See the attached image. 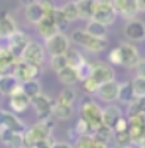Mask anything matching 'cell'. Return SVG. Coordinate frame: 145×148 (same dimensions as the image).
Returning <instances> with one entry per match:
<instances>
[{"label": "cell", "mask_w": 145, "mask_h": 148, "mask_svg": "<svg viewBox=\"0 0 145 148\" xmlns=\"http://www.w3.org/2000/svg\"><path fill=\"white\" fill-rule=\"evenodd\" d=\"M71 40L74 43H77L79 46L88 49L90 52H95V53L102 52L108 45V42L105 39H102V37H95V36L89 34L86 30H74L71 33Z\"/></svg>", "instance_id": "1"}, {"label": "cell", "mask_w": 145, "mask_h": 148, "mask_svg": "<svg viewBox=\"0 0 145 148\" xmlns=\"http://www.w3.org/2000/svg\"><path fill=\"white\" fill-rule=\"evenodd\" d=\"M101 114H102L101 107L96 104V102H93L92 99L84 98V99L80 102V117L83 120L88 121V125H89V127H90L92 132L95 129H98L102 125Z\"/></svg>", "instance_id": "2"}, {"label": "cell", "mask_w": 145, "mask_h": 148, "mask_svg": "<svg viewBox=\"0 0 145 148\" xmlns=\"http://www.w3.org/2000/svg\"><path fill=\"white\" fill-rule=\"evenodd\" d=\"M40 65H33V64H28L22 59H16V62L12 67V76H14L18 82H27V80H33V79H37L40 76Z\"/></svg>", "instance_id": "3"}, {"label": "cell", "mask_w": 145, "mask_h": 148, "mask_svg": "<svg viewBox=\"0 0 145 148\" xmlns=\"http://www.w3.org/2000/svg\"><path fill=\"white\" fill-rule=\"evenodd\" d=\"M116 16H117V14L111 5V0H96V6L93 10L92 19L108 27L116 21Z\"/></svg>", "instance_id": "4"}, {"label": "cell", "mask_w": 145, "mask_h": 148, "mask_svg": "<svg viewBox=\"0 0 145 148\" xmlns=\"http://www.w3.org/2000/svg\"><path fill=\"white\" fill-rule=\"evenodd\" d=\"M118 51H120V58H122V65L127 67V68H136L141 64V55L138 47L130 45V43H122L118 46Z\"/></svg>", "instance_id": "5"}, {"label": "cell", "mask_w": 145, "mask_h": 148, "mask_svg": "<svg viewBox=\"0 0 145 148\" xmlns=\"http://www.w3.org/2000/svg\"><path fill=\"white\" fill-rule=\"evenodd\" d=\"M22 61H25L28 64H33V65H42L43 64V59H44V51L40 43L37 42H28L25 49L22 51L21 53V58Z\"/></svg>", "instance_id": "6"}, {"label": "cell", "mask_w": 145, "mask_h": 148, "mask_svg": "<svg viewBox=\"0 0 145 148\" xmlns=\"http://www.w3.org/2000/svg\"><path fill=\"white\" fill-rule=\"evenodd\" d=\"M46 49L51 55H62L70 49V39L64 33L58 31L46 40Z\"/></svg>", "instance_id": "7"}, {"label": "cell", "mask_w": 145, "mask_h": 148, "mask_svg": "<svg viewBox=\"0 0 145 148\" xmlns=\"http://www.w3.org/2000/svg\"><path fill=\"white\" fill-rule=\"evenodd\" d=\"M8 42H9L8 49L12 52V55H14L16 59H19V58H21L22 51L25 49L27 43L30 42V36H28V34H25L24 31L16 30L15 33H12V34L8 37Z\"/></svg>", "instance_id": "8"}, {"label": "cell", "mask_w": 145, "mask_h": 148, "mask_svg": "<svg viewBox=\"0 0 145 148\" xmlns=\"http://www.w3.org/2000/svg\"><path fill=\"white\" fill-rule=\"evenodd\" d=\"M111 5L116 14L122 15L124 19H133L139 12L136 0H111Z\"/></svg>", "instance_id": "9"}, {"label": "cell", "mask_w": 145, "mask_h": 148, "mask_svg": "<svg viewBox=\"0 0 145 148\" xmlns=\"http://www.w3.org/2000/svg\"><path fill=\"white\" fill-rule=\"evenodd\" d=\"M90 77L101 84V83H105L108 80H113L114 79V71L105 62H95V64H92Z\"/></svg>", "instance_id": "10"}, {"label": "cell", "mask_w": 145, "mask_h": 148, "mask_svg": "<svg viewBox=\"0 0 145 148\" xmlns=\"http://www.w3.org/2000/svg\"><path fill=\"white\" fill-rule=\"evenodd\" d=\"M117 93H118V83L114 79L108 80L105 83H101L98 90H96V95L99 96V99L105 101V102L117 101Z\"/></svg>", "instance_id": "11"}, {"label": "cell", "mask_w": 145, "mask_h": 148, "mask_svg": "<svg viewBox=\"0 0 145 148\" xmlns=\"http://www.w3.org/2000/svg\"><path fill=\"white\" fill-rule=\"evenodd\" d=\"M30 104L34 107L36 113L39 114L40 119H44V117L52 116V113H51V107H52L53 101L51 99V98H47L46 95L39 93L37 96L31 98V99H30Z\"/></svg>", "instance_id": "12"}, {"label": "cell", "mask_w": 145, "mask_h": 148, "mask_svg": "<svg viewBox=\"0 0 145 148\" xmlns=\"http://www.w3.org/2000/svg\"><path fill=\"white\" fill-rule=\"evenodd\" d=\"M124 36L132 42H142L145 37L144 22L136 21V19H129L124 25Z\"/></svg>", "instance_id": "13"}, {"label": "cell", "mask_w": 145, "mask_h": 148, "mask_svg": "<svg viewBox=\"0 0 145 148\" xmlns=\"http://www.w3.org/2000/svg\"><path fill=\"white\" fill-rule=\"evenodd\" d=\"M0 127L10 129V130L19 132V133H22L24 130H25L24 123L15 114L9 113V111H5V110H0Z\"/></svg>", "instance_id": "14"}, {"label": "cell", "mask_w": 145, "mask_h": 148, "mask_svg": "<svg viewBox=\"0 0 145 148\" xmlns=\"http://www.w3.org/2000/svg\"><path fill=\"white\" fill-rule=\"evenodd\" d=\"M36 25H37V33H39V36H42L44 40H47L49 37H52L55 33L59 31L51 14H49V15H43V18H42L37 24H36Z\"/></svg>", "instance_id": "15"}, {"label": "cell", "mask_w": 145, "mask_h": 148, "mask_svg": "<svg viewBox=\"0 0 145 148\" xmlns=\"http://www.w3.org/2000/svg\"><path fill=\"white\" fill-rule=\"evenodd\" d=\"M9 96H10V107H12V110H14V111H16V113H22V111H25L28 108L30 98L22 92L21 84Z\"/></svg>", "instance_id": "16"}, {"label": "cell", "mask_w": 145, "mask_h": 148, "mask_svg": "<svg viewBox=\"0 0 145 148\" xmlns=\"http://www.w3.org/2000/svg\"><path fill=\"white\" fill-rule=\"evenodd\" d=\"M16 62V58L12 55L8 47H0V76L12 73V67Z\"/></svg>", "instance_id": "17"}, {"label": "cell", "mask_w": 145, "mask_h": 148, "mask_svg": "<svg viewBox=\"0 0 145 148\" xmlns=\"http://www.w3.org/2000/svg\"><path fill=\"white\" fill-rule=\"evenodd\" d=\"M118 117H122V111H120L118 107L116 105H108L107 108L102 110V114H101V121L102 125L107 127H111L114 126V123L117 121Z\"/></svg>", "instance_id": "18"}, {"label": "cell", "mask_w": 145, "mask_h": 148, "mask_svg": "<svg viewBox=\"0 0 145 148\" xmlns=\"http://www.w3.org/2000/svg\"><path fill=\"white\" fill-rule=\"evenodd\" d=\"M95 6H96V0H76L79 19H92Z\"/></svg>", "instance_id": "19"}, {"label": "cell", "mask_w": 145, "mask_h": 148, "mask_svg": "<svg viewBox=\"0 0 145 148\" xmlns=\"http://www.w3.org/2000/svg\"><path fill=\"white\" fill-rule=\"evenodd\" d=\"M18 30L16 24L10 15L0 16V39H8V37Z\"/></svg>", "instance_id": "20"}, {"label": "cell", "mask_w": 145, "mask_h": 148, "mask_svg": "<svg viewBox=\"0 0 145 148\" xmlns=\"http://www.w3.org/2000/svg\"><path fill=\"white\" fill-rule=\"evenodd\" d=\"M58 74V79L59 82H62L64 84H74L79 82V76H77V70L76 68H72L70 65L61 68V70H58L56 71Z\"/></svg>", "instance_id": "21"}, {"label": "cell", "mask_w": 145, "mask_h": 148, "mask_svg": "<svg viewBox=\"0 0 145 148\" xmlns=\"http://www.w3.org/2000/svg\"><path fill=\"white\" fill-rule=\"evenodd\" d=\"M18 86H19V82L12 76V74L0 76V89H2V95H10Z\"/></svg>", "instance_id": "22"}, {"label": "cell", "mask_w": 145, "mask_h": 148, "mask_svg": "<svg viewBox=\"0 0 145 148\" xmlns=\"http://www.w3.org/2000/svg\"><path fill=\"white\" fill-rule=\"evenodd\" d=\"M52 117H56L59 120H67L72 116V105H64L59 102H53L51 107Z\"/></svg>", "instance_id": "23"}, {"label": "cell", "mask_w": 145, "mask_h": 148, "mask_svg": "<svg viewBox=\"0 0 145 148\" xmlns=\"http://www.w3.org/2000/svg\"><path fill=\"white\" fill-rule=\"evenodd\" d=\"M21 89H22L24 93L30 98V99H31V98H34V96H37L39 93H42V86H40V83L37 82V79L22 82Z\"/></svg>", "instance_id": "24"}, {"label": "cell", "mask_w": 145, "mask_h": 148, "mask_svg": "<svg viewBox=\"0 0 145 148\" xmlns=\"http://www.w3.org/2000/svg\"><path fill=\"white\" fill-rule=\"evenodd\" d=\"M43 15L44 14H43V10H42V8H40V5L37 2L25 8V18L31 24H37L43 18Z\"/></svg>", "instance_id": "25"}, {"label": "cell", "mask_w": 145, "mask_h": 148, "mask_svg": "<svg viewBox=\"0 0 145 148\" xmlns=\"http://www.w3.org/2000/svg\"><path fill=\"white\" fill-rule=\"evenodd\" d=\"M86 31L95 37H102L105 39L107 36V25L95 21V19H88V24H86Z\"/></svg>", "instance_id": "26"}, {"label": "cell", "mask_w": 145, "mask_h": 148, "mask_svg": "<svg viewBox=\"0 0 145 148\" xmlns=\"http://www.w3.org/2000/svg\"><path fill=\"white\" fill-rule=\"evenodd\" d=\"M133 90H132V84L130 82H124L122 84H118V93H117V99L122 102H130L133 99Z\"/></svg>", "instance_id": "27"}, {"label": "cell", "mask_w": 145, "mask_h": 148, "mask_svg": "<svg viewBox=\"0 0 145 148\" xmlns=\"http://www.w3.org/2000/svg\"><path fill=\"white\" fill-rule=\"evenodd\" d=\"M30 132H31V135L34 136V139H36V142L37 141H40V139H43V138H47V136H51V130L52 129H49L43 121H39L37 125H34L31 129H28Z\"/></svg>", "instance_id": "28"}, {"label": "cell", "mask_w": 145, "mask_h": 148, "mask_svg": "<svg viewBox=\"0 0 145 148\" xmlns=\"http://www.w3.org/2000/svg\"><path fill=\"white\" fill-rule=\"evenodd\" d=\"M132 84V90H133L135 98H144L145 96V79L144 74H138L133 77V80L130 82Z\"/></svg>", "instance_id": "29"}, {"label": "cell", "mask_w": 145, "mask_h": 148, "mask_svg": "<svg viewBox=\"0 0 145 148\" xmlns=\"http://www.w3.org/2000/svg\"><path fill=\"white\" fill-rule=\"evenodd\" d=\"M92 135H93L95 139H98V141H102V142L108 144V142L113 139V129H111V127H107V126H104V125H101L98 129H95V130L92 132Z\"/></svg>", "instance_id": "30"}, {"label": "cell", "mask_w": 145, "mask_h": 148, "mask_svg": "<svg viewBox=\"0 0 145 148\" xmlns=\"http://www.w3.org/2000/svg\"><path fill=\"white\" fill-rule=\"evenodd\" d=\"M144 98H133L130 102H129V108H127V114L129 117H133L138 114H144Z\"/></svg>", "instance_id": "31"}, {"label": "cell", "mask_w": 145, "mask_h": 148, "mask_svg": "<svg viewBox=\"0 0 145 148\" xmlns=\"http://www.w3.org/2000/svg\"><path fill=\"white\" fill-rule=\"evenodd\" d=\"M62 14L65 16V19L68 22H72V21H77L79 19V12H77V8H76V2H68L65 3L62 8Z\"/></svg>", "instance_id": "32"}, {"label": "cell", "mask_w": 145, "mask_h": 148, "mask_svg": "<svg viewBox=\"0 0 145 148\" xmlns=\"http://www.w3.org/2000/svg\"><path fill=\"white\" fill-rule=\"evenodd\" d=\"M65 58H67L68 65L72 67V68H77V67L83 62V61H84V56H83L80 52L74 51V49H68V51L65 52Z\"/></svg>", "instance_id": "33"}, {"label": "cell", "mask_w": 145, "mask_h": 148, "mask_svg": "<svg viewBox=\"0 0 145 148\" xmlns=\"http://www.w3.org/2000/svg\"><path fill=\"white\" fill-rule=\"evenodd\" d=\"M113 139L116 142V145L118 148H126L130 145V136L127 130H122V132H113Z\"/></svg>", "instance_id": "34"}, {"label": "cell", "mask_w": 145, "mask_h": 148, "mask_svg": "<svg viewBox=\"0 0 145 148\" xmlns=\"http://www.w3.org/2000/svg\"><path fill=\"white\" fill-rule=\"evenodd\" d=\"M74 99H76V92L72 90V89H64L61 93H59L56 102L64 104V105H72Z\"/></svg>", "instance_id": "35"}, {"label": "cell", "mask_w": 145, "mask_h": 148, "mask_svg": "<svg viewBox=\"0 0 145 148\" xmlns=\"http://www.w3.org/2000/svg\"><path fill=\"white\" fill-rule=\"evenodd\" d=\"M52 18H53V21H55V24H56V27H58V30L61 31L62 28H65L67 27V24H68V21L65 19V16H64V14H62V10H61V8H55L53 9V12H52Z\"/></svg>", "instance_id": "36"}, {"label": "cell", "mask_w": 145, "mask_h": 148, "mask_svg": "<svg viewBox=\"0 0 145 148\" xmlns=\"http://www.w3.org/2000/svg\"><path fill=\"white\" fill-rule=\"evenodd\" d=\"M93 144V135L86 133V135H79V138L76 141V145L72 148H92Z\"/></svg>", "instance_id": "37"}, {"label": "cell", "mask_w": 145, "mask_h": 148, "mask_svg": "<svg viewBox=\"0 0 145 148\" xmlns=\"http://www.w3.org/2000/svg\"><path fill=\"white\" fill-rule=\"evenodd\" d=\"M67 65H68V62H67L65 53H62V55H52V58H51V67L55 71L61 70V68H64Z\"/></svg>", "instance_id": "38"}, {"label": "cell", "mask_w": 145, "mask_h": 148, "mask_svg": "<svg viewBox=\"0 0 145 148\" xmlns=\"http://www.w3.org/2000/svg\"><path fill=\"white\" fill-rule=\"evenodd\" d=\"M77 70V76H79V80H84L90 76V70H92V64H89L86 59L76 68Z\"/></svg>", "instance_id": "39"}, {"label": "cell", "mask_w": 145, "mask_h": 148, "mask_svg": "<svg viewBox=\"0 0 145 148\" xmlns=\"http://www.w3.org/2000/svg\"><path fill=\"white\" fill-rule=\"evenodd\" d=\"M81 82H83V90L88 92V93H96V90H98V88H99V83L95 82L90 76L88 79L81 80Z\"/></svg>", "instance_id": "40"}, {"label": "cell", "mask_w": 145, "mask_h": 148, "mask_svg": "<svg viewBox=\"0 0 145 148\" xmlns=\"http://www.w3.org/2000/svg\"><path fill=\"white\" fill-rule=\"evenodd\" d=\"M8 148H22L24 147V141H22V133L15 132L12 135V138L9 139V142L6 144Z\"/></svg>", "instance_id": "41"}, {"label": "cell", "mask_w": 145, "mask_h": 148, "mask_svg": "<svg viewBox=\"0 0 145 148\" xmlns=\"http://www.w3.org/2000/svg\"><path fill=\"white\" fill-rule=\"evenodd\" d=\"M74 130H76V133H77V135L92 133V130H90V127H89V125H88V121H86V120H83L81 117H80V120L77 121V125H76Z\"/></svg>", "instance_id": "42"}, {"label": "cell", "mask_w": 145, "mask_h": 148, "mask_svg": "<svg viewBox=\"0 0 145 148\" xmlns=\"http://www.w3.org/2000/svg\"><path fill=\"white\" fill-rule=\"evenodd\" d=\"M37 3L40 5V8H42V10H43V14H44V15H49V14H52L53 9H55L53 0H39Z\"/></svg>", "instance_id": "43"}, {"label": "cell", "mask_w": 145, "mask_h": 148, "mask_svg": "<svg viewBox=\"0 0 145 148\" xmlns=\"http://www.w3.org/2000/svg\"><path fill=\"white\" fill-rule=\"evenodd\" d=\"M129 127V123H127V119H124L123 116L122 117H118L117 121L114 123V126H113V132H122V130H127Z\"/></svg>", "instance_id": "44"}, {"label": "cell", "mask_w": 145, "mask_h": 148, "mask_svg": "<svg viewBox=\"0 0 145 148\" xmlns=\"http://www.w3.org/2000/svg\"><path fill=\"white\" fill-rule=\"evenodd\" d=\"M108 59H110V62H111L113 65H122V58H120L118 47L113 49V51L110 52V55H108Z\"/></svg>", "instance_id": "45"}, {"label": "cell", "mask_w": 145, "mask_h": 148, "mask_svg": "<svg viewBox=\"0 0 145 148\" xmlns=\"http://www.w3.org/2000/svg\"><path fill=\"white\" fill-rule=\"evenodd\" d=\"M15 132L10 130V129H5V127H0V141H2L5 145L9 142V139L12 138V135H14Z\"/></svg>", "instance_id": "46"}, {"label": "cell", "mask_w": 145, "mask_h": 148, "mask_svg": "<svg viewBox=\"0 0 145 148\" xmlns=\"http://www.w3.org/2000/svg\"><path fill=\"white\" fill-rule=\"evenodd\" d=\"M92 148H108V144H105V142H102V141H98V139L93 138Z\"/></svg>", "instance_id": "47"}, {"label": "cell", "mask_w": 145, "mask_h": 148, "mask_svg": "<svg viewBox=\"0 0 145 148\" xmlns=\"http://www.w3.org/2000/svg\"><path fill=\"white\" fill-rule=\"evenodd\" d=\"M51 148H72L70 144H65V142H53L51 145Z\"/></svg>", "instance_id": "48"}, {"label": "cell", "mask_w": 145, "mask_h": 148, "mask_svg": "<svg viewBox=\"0 0 145 148\" xmlns=\"http://www.w3.org/2000/svg\"><path fill=\"white\" fill-rule=\"evenodd\" d=\"M37 0H19V3L24 6V8H27V6H30V5H33V3H36Z\"/></svg>", "instance_id": "49"}, {"label": "cell", "mask_w": 145, "mask_h": 148, "mask_svg": "<svg viewBox=\"0 0 145 148\" xmlns=\"http://www.w3.org/2000/svg\"><path fill=\"white\" fill-rule=\"evenodd\" d=\"M136 5H138L139 12H142V10L145 9V0H136Z\"/></svg>", "instance_id": "50"}, {"label": "cell", "mask_w": 145, "mask_h": 148, "mask_svg": "<svg viewBox=\"0 0 145 148\" xmlns=\"http://www.w3.org/2000/svg\"><path fill=\"white\" fill-rule=\"evenodd\" d=\"M126 148H135V147H130V145H129V147H126Z\"/></svg>", "instance_id": "51"}, {"label": "cell", "mask_w": 145, "mask_h": 148, "mask_svg": "<svg viewBox=\"0 0 145 148\" xmlns=\"http://www.w3.org/2000/svg\"><path fill=\"white\" fill-rule=\"evenodd\" d=\"M0 95H2V89H0Z\"/></svg>", "instance_id": "52"}]
</instances>
